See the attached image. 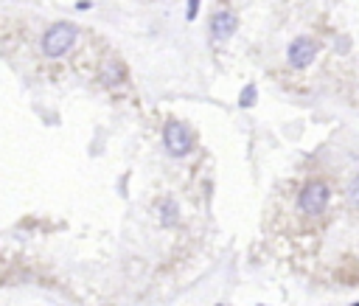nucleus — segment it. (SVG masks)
Wrapping results in <instances>:
<instances>
[{"mask_svg":"<svg viewBox=\"0 0 359 306\" xmlns=\"http://www.w3.org/2000/svg\"><path fill=\"white\" fill-rule=\"evenodd\" d=\"M76 36H79V28L73 22H53L42 34V53L50 59H59L76 45Z\"/></svg>","mask_w":359,"mask_h":306,"instance_id":"nucleus-1","label":"nucleus"},{"mask_svg":"<svg viewBox=\"0 0 359 306\" xmlns=\"http://www.w3.org/2000/svg\"><path fill=\"white\" fill-rule=\"evenodd\" d=\"M328 182L323 180H309L303 188H300V197H297V205L306 216H320L325 208H328Z\"/></svg>","mask_w":359,"mask_h":306,"instance_id":"nucleus-2","label":"nucleus"},{"mask_svg":"<svg viewBox=\"0 0 359 306\" xmlns=\"http://www.w3.org/2000/svg\"><path fill=\"white\" fill-rule=\"evenodd\" d=\"M163 143H165V152L171 157H185L194 149V135H191V129L182 121L171 118L165 124V129H163Z\"/></svg>","mask_w":359,"mask_h":306,"instance_id":"nucleus-3","label":"nucleus"},{"mask_svg":"<svg viewBox=\"0 0 359 306\" xmlns=\"http://www.w3.org/2000/svg\"><path fill=\"white\" fill-rule=\"evenodd\" d=\"M314 56H317V42H314L311 36H297V39H292V45H289V51H286L289 65L297 67V70L309 67V65L314 62Z\"/></svg>","mask_w":359,"mask_h":306,"instance_id":"nucleus-4","label":"nucleus"},{"mask_svg":"<svg viewBox=\"0 0 359 306\" xmlns=\"http://www.w3.org/2000/svg\"><path fill=\"white\" fill-rule=\"evenodd\" d=\"M236 28H238V17H236V11H230V8H222V11H216L213 17H210V36L213 39H230L233 34H236Z\"/></svg>","mask_w":359,"mask_h":306,"instance_id":"nucleus-5","label":"nucleus"},{"mask_svg":"<svg viewBox=\"0 0 359 306\" xmlns=\"http://www.w3.org/2000/svg\"><path fill=\"white\" fill-rule=\"evenodd\" d=\"M157 216H160V225L163 227H174L180 222V205L174 199H163L157 205Z\"/></svg>","mask_w":359,"mask_h":306,"instance_id":"nucleus-6","label":"nucleus"},{"mask_svg":"<svg viewBox=\"0 0 359 306\" xmlns=\"http://www.w3.org/2000/svg\"><path fill=\"white\" fill-rule=\"evenodd\" d=\"M101 73H104V84H109V87H115V84H121V81L126 79L123 65L115 62V59H107V62L101 65Z\"/></svg>","mask_w":359,"mask_h":306,"instance_id":"nucleus-7","label":"nucleus"},{"mask_svg":"<svg viewBox=\"0 0 359 306\" xmlns=\"http://www.w3.org/2000/svg\"><path fill=\"white\" fill-rule=\"evenodd\" d=\"M255 95H258V90H255V84H247V87L241 90V98H238V107H241V109H250V107L255 104Z\"/></svg>","mask_w":359,"mask_h":306,"instance_id":"nucleus-8","label":"nucleus"},{"mask_svg":"<svg viewBox=\"0 0 359 306\" xmlns=\"http://www.w3.org/2000/svg\"><path fill=\"white\" fill-rule=\"evenodd\" d=\"M199 3H202V0H188V11H185L188 20H196V14H199Z\"/></svg>","mask_w":359,"mask_h":306,"instance_id":"nucleus-9","label":"nucleus"},{"mask_svg":"<svg viewBox=\"0 0 359 306\" xmlns=\"http://www.w3.org/2000/svg\"><path fill=\"white\" fill-rule=\"evenodd\" d=\"M351 202L359 208V174L353 177V182H351Z\"/></svg>","mask_w":359,"mask_h":306,"instance_id":"nucleus-10","label":"nucleus"},{"mask_svg":"<svg viewBox=\"0 0 359 306\" xmlns=\"http://www.w3.org/2000/svg\"><path fill=\"white\" fill-rule=\"evenodd\" d=\"M90 6H93V3H90V0H79V3H76V8H79V11H87V8H90Z\"/></svg>","mask_w":359,"mask_h":306,"instance_id":"nucleus-11","label":"nucleus"},{"mask_svg":"<svg viewBox=\"0 0 359 306\" xmlns=\"http://www.w3.org/2000/svg\"><path fill=\"white\" fill-rule=\"evenodd\" d=\"M351 306H359V300H356V303H351Z\"/></svg>","mask_w":359,"mask_h":306,"instance_id":"nucleus-12","label":"nucleus"},{"mask_svg":"<svg viewBox=\"0 0 359 306\" xmlns=\"http://www.w3.org/2000/svg\"><path fill=\"white\" fill-rule=\"evenodd\" d=\"M261 306H264V303H261Z\"/></svg>","mask_w":359,"mask_h":306,"instance_id":"nucleus-13","label":"nucleus"}]
</instances>
